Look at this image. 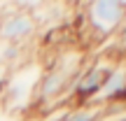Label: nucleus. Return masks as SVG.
Returning a JSON list of instances; mask_svg holds the SVG:
<instances>
[{"label":"nucleus","mask_w":126,"mask_h":121,"mask_svg":"<svg viewBox=\"0 0 126 121\" xmlns=\"http://www.w3.org/2000/svg\"><path fill=\"white\" fill-rule=\"evenodd\" d=\"M40 79H42V70L35 63L19 65L14 72H9L7 81L2 86V109L5 112L26 109L31 105L33 95H37Z\"/></svg>","instance_id":"obj_1"},{"label":"nucleus","mask_w":126,"mask_h":121,"mask_svg":"<svg viewBox=\"0 0 126 121\" xmlns=\"http://www.w3.org/2000/svg\"><path fill=\"white\" fill-rule=\"evenodd\" d=\"M126 19L124 0H91L86 2V21L100 37L114 33Z\"/></svg>","instance_id":"obj_2"},{"label":"nucleus","mask_w":126,"mask_h":121,"mask_svg":"<svg viewBox=\"0 0 126 121\" xmlns=\"http://www.w3.org/2000/svg\"><path fill=\"white\" fill-rule=\"evenodd\" d=\"M35 30H37L35 16L23 12V9L9 12L0 19V40L9 42V44H19V42L28 40Z\"/></svg>","instance_id":"obj_3"},{"label":"nucleus","mask_w":126,"mask_h":121,"mask_svg":"<svg viewBox=\"0 0 126 121\" xmlns=\"http://www.w3.org/2000/svg\"><path fill=\"white\" fill-rule=\"evenodd\" d=\"M108 70H110V65H91L82 77H77L75 86H72V95L79 100V107H84L86 103H94V98L103 89Z\"/></svg>","instance_id":"obj_4"},{"label":"nucleus","mask_w":126,"mask_h":121,"mask_svg":"<svg viewBox=\"0 0 126 121\" xmlns=\"http://www.w3.org/2000/svg\"><path fill=\"white\" fill-rule=\"evenodd\" d=\"M100 117V107L96 105H84V107H75L59 121H96Z\"/></svg>","instance_id":"obj_5"},{"label":"nucleus","mask_w":126,"mask_h":121,"mask_svg":"<svg viewBox=\"0 0 126 121\" xmlns=\"http://www.w3.org/2000/svg\"><path fill=\"white\" fill-rule=\"evenodd\" d=\"M9 72H12V67L5 65V63H0V89L5 86V81H7V77H9Z\"/></svg>","instance_id":"obj_6"},{"label":"nucleus","mask_w":126,"mask_h":121,"mask_svg":"<svg viewBox=\"0 0 126 121\" xmlns=\"http://www.w3.org/2000/svg\"><path fill=\"white\" fill-rule=\"evenodd\" d=\"M0 121H7V112H5L2 107H0Z\"/></svg>","instance_id":"obj_7"},{"label":"nucleus","mask_w":126,"mask_h":121,"mask_svg":"<svg viewBox=\"0 0 126 121\" xmlns=\"http://www.w3.org/2000/svg\"><path fill=\"white\" fill-rule=\"evenodd\" d=\"M122 121H126V117H124V119H122Z\"/></svg>","instance_id":"obj_8"}]
</instances>
